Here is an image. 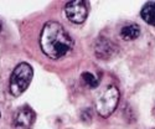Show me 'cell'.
I'll use <instances>...</instances> for the list:
<instances>
[{
	"instance_id": "1",
	"label": "cell",
	"mask_w": 155,
	"mask_h": 129,
	"mask_svg": "<svg viewBox=\"0 0 155 129\" xmlns=\"http://www.w3.org/2000/svg\"><path fill=\"white\" fill-rule=\"evenodd\" d=\"M40 46L47 57L58 60L70 52L73 46V41L60 22L48 21L42 28L40 35Z\"/></svg>"
},
{
	"instance_id": "2",
	"label": "cell",
	"mask_w": 155,
	"mask_h": 129,
	"mask_svg": "<svg viewBox=\"0 0 155 129\" xmlns=\"http://www.w3.org/2000/svg\"><path fill=\"white\" fill-rule=\"evenodd\" d=\"M34 70L26 62H21L14 68L10 77V93L15 97H19L28 89L32 81Z\"/></svg>"
},
{
	"instance_id": "3",
	"label": "cell",
	"mask_w": 155,
	"mask_h": 129,
	"mask_svg": "<svg viewBox=\"0 0 155 129\" xmlns=\"http://www.w3.org/2000/svg\"><path fill=\"white\" fill-rule=\"evenodd\" d=\"M119 91L118 88L109 84L108 87H106L103 91H101L96 98V109L98 112L99 115L102 117H109V115L115 111L118 103H119Z\"/></svg>"
},
{
	"instance_id": "4",
	"label": "cell",
	"mask_w": 155,
	"mask_h": 129,
	"mask_svg": "<svg viewBox=\"0 0 155 129\" xmlns=\"http://www.w3.org/2000/svg\"><path fill=\"white\" fill-rule=\"evenodd\" d=\"M64 14L73 24H82L88 15L87 4L82 0H73L64 6Z\"/></svg>"
},
{
	"instance_id": "5",
	"label": "cell",
	"mask_w": 155,
	"mask_h": 129,
	"mask_svg": "<svg viewBox=\"0 0 155 129\" xmlns=\"http://www.w3.org/2000/svg\"><path fill=\"white\" fill-rule=\"evenodd\" d=\"M36 114L29 106L21 107L14 115V127L16 129H29L35 123Z\"/></svg>"
},
{
	"instance_id": "6",
	"label": "cell",
	"mask_w": 155,
	"mask_h": 129,
	"mask_svg": "<svg viewBox=\"0 0 155 129\" xmlns=\"http://www.w3.org/2000/svg\"><path fill=\"white\" fill-rule=\"evenodd\" d=\"M115 50H117V47H115V45L113 42H110L108 38H98V40L96 41V45H94V51L96 54L99 58H109L110 56L114 55Z\"/></svg>"
},
{
	"instance_id": "7",
	"label": "cell",
	"mask_w": 155,
	"mask_h": 129,
	"mask_svg": "<svg viewBox=\"0 0 155 129\" xmlns=\"http://www.w3.org/2000/svg\"><path fill=\"white\" fill-rule=\"evenodd\" d=\"M139 35H140V28L138 26L137 24L125 25V26H123L122 30H120V36L125 41L135 40V38L139 37Z\"/></svg>"
},
{
	"instance_id": "8",
	"label": "cell",
	"mask_w": 155,
	"mask_h": 129,
	"mask_svg": "<svg viewBox=\"0 0 155 129\" xmlns=\"http://www.w3.org/2000/svg\"><path fill=\"white\" fill-rule=\"evenodd\" d=\"M140 15H141V18H143V20L145 22L155 26V3L154 2L147 3L143 6V9H141Z\"/></svg>"
},
{
	"instance_id": "9",
	"label": "cell",
	"mask_w": 155,
	"mask_h": 129,
	"mask_svg": "<svg viewBox=\"0 0 155 129\" xmlns=\"http://www.w3.org/2000/svg\"><path fill=\"white\" fill-rule=\"evenodd\" d=\"M82 78L84 81V83L89 87V88H96L99 84V78L96 77L94 74H92L91 72H84L82 73Z\"/></svg>"
}]
</instances>
